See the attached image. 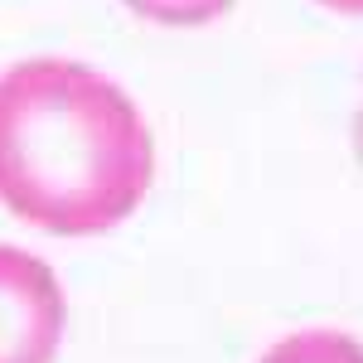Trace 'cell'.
<instances>
[{"label": "cell", "instance_id": "1", "mask_svg": "<svg viewBox=\"0 0 363 363\" xmlns=\"http://www.w3.org/2000/svg\"><path fill=\"white\" fill-rule=\"evenodd\" d=\"M155 184V136L136 97L78 58L0 73V208L54 238H97Z\"/></svg>", "mask_w": 363, "mask_h": 363}, {"label": "cell", "instance_id": "2", "mask_svg": "<svg viewBox=\"0 0 363 363\" xmlns=\"http://www.w3.org/2000/svg\"><path fill=\"white\" fill-rule=\"evenodd\" d=\"M68 325V301L54 267L0 242V363H54Z\"/></svg>", "mask_w": 363, "mask_h": 363}, {"label": "cell", "instance_id": "3", "mask_svg": "<svg viewBox=\"0 0 363 363\" xmlns=\"http://www.w3.org/2000/svg\"><path fill=\"white\" fill-rule=\"evenodd\" d=\"M257 363H363V339L344 330H296Z\"/></svg>", "mask_w": 363, "mask_h": 363}, {"label": "cell", "instance_id": "4", "mask_svg": "<svg viewBox=\"0 0 363 363\" xmlns=\"http://www.w3.org/2000/svg\"><path fill=\"white\" fill-rule=\"evenodd\" d=\"M238 0H126V10H136L140 20L165 29H203L223 20Z\"/></svg>", "mask_w": 363, "mask_h": 363}, {"label": "cell", "instance_id": "5", "mask_svg": "<svg viewBox=\"0 0 363 363\" xmlns=\"http://www.w3.org/2000/svg\"><path fill=\"white\" fill-rule=\"evenodd\" d=\"M315 5H325L335 15H363V0H315Z\"/></svg>", "mask_w": 363, "mask_h": 363}]
</instances>
